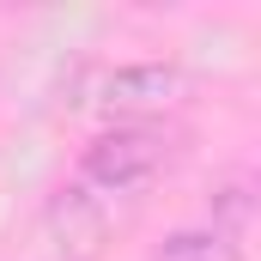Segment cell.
Masks as SVG:
<instances>
[{"label": "cell", "mask_w": 261, "mask_h": 261, "mask_svg": "<svg viewBox=\"0 0 261 261\" xmlns=\"http://www.w3.org/2000/svg\"><path fill=\"white\" fill-rule=\"evenodd\" d=\"M176 158H182V128H170V122H158V116H146V122H110L103 134L85 140L73 182L91 200L140 195V189L158 182Z\"/></svg>", "instance_id": "cell-1"}, {"label": "cell", "mask_w": 261, "mask_h": 261, "mask_svg": "<svg viewBox=\"0 0 261 261\" xmlns=\"http://www.w3.org/2000/svg\"><path fill=\"white\" fill-rule=\"evenodd\" d=\"M182 97H189V67L176 61H128V67H110L91 85V103L116 110L122 122H146L152 110H170Z\"/></svg>", "instance_id": "cell-2"}, {"label": "cell", "mask_w": 261, "mask_h": 261, "mask_svg": "<svg viewBox=\"0 0 261 261\" xmlns=\"http://www.w3.org/2000/svg\"><path fill=\"white\" fill-rule=\"evenodd\" d=\"M152 261H237V237L219 225H182L152 249Z\"/></svg>", "instance_id": "cell-4"}, {"label": "cell", "mask_w": 261, "mask_h": 261, "mask_svg": "<svg viewBox=\"0 0 261 261\" xmlns=\"http://www.w3.org/2000/svg\"><path fill=\"white\" fill-rule=\"evenodd\" d=\"M103 237H110V206H103V200H91L79 182L61 189V195L49 200V213H43V243H49V261H97Z\"/></svg>", "instance_id": "cell-3"}]
</instances>
